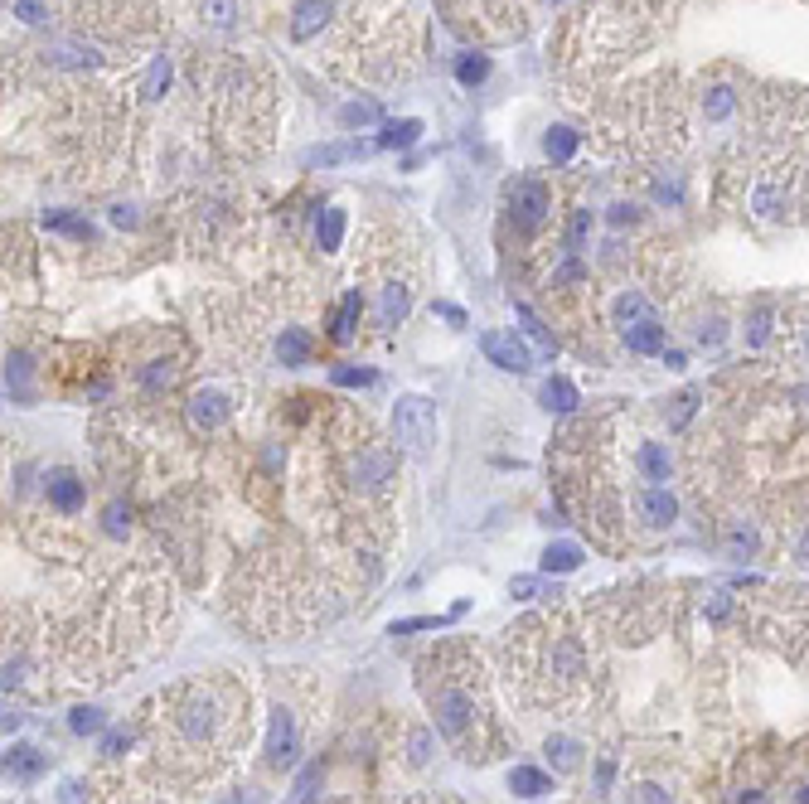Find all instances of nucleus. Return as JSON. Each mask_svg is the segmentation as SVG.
<instances>
[{"label":"nucleus","mask_w":809,"mask_h":804,"mask_svg":"<svg viewBox=\"0 0 809 804\" xmlns=\"http://www.w3.org/2000/svg\"><path fill=\"white\" fill-rule=\"evenodd\" d=\"M49 504H54L59 514H78L87 504V485L73 471H54L49 475Z\"/></svg>","instance_id":"11"},{"label":"nucleus","mask_w":809,"mask_h":804,"mask_svg":"<svg viewBox=\"0 0 809 804\" xmlns=\"http://www.w3.org/2000/svg\"><path fill=\"white\" fill-rule=\"evenodd\" d=\"M543 151H548V160L568 165L572 155H577V132H568V126H553V132L543 136Z\"/></svg>","instance_id":"26"},{"label":"nucleus","mask_w":809,"mask_h":804,"mask_svg":"<svg viewBox=\"0 0 809 804\" xmlns=\"http://www.w3.org/2000/svg\"><path fill=\"white\" fill-rule=\"evenodd\" d=\"M160 722L170 727V751H223L238 736H248V693H238V683L209 679V683H179L165 698Z\"/></svg>","instance_id":"2"},{"label":"nucleus","mask_w":809,"mask_h":804,"mask_svg":"<svg viewBox=\"0 0 809 804\" xmlns=\"http://www.w3.org/2000/svg\"><path fill=\"white\" fill-rule=\"evenodd\" d=\"M436 315H446L451 325H466V310H460V306H446V301H441V306H436Z\"/></svg>","instance_id":"49"},{"label":"nucleus","mask_w":809,"mask_h":804,"mask_svg":"<svg viewBox=\"0 0 809 804\" xmlns=\"http://www.w3.org/2000/svg\"><path fill=\"white\" fill-rule=\"evenodd\" d=\"M727 606H732V601H727V591H717L713 601H708V616H727Z\"/></svg>","instance_id":"51"},{"label":"nucleus","mask_w":809,"mask_h":804,"mask_svg":"<svg viewBox=\"0 0 809 804\" xmlns=\"http://www.w3.org/2000/svg\"><path fill=\"white\" fill-rule=\"evenodd\" d=\"M625 349L631 354H664V325L659 320H640V325H625Z\"/></svg>","instance_id":"16"},{"label":"nucleus","mask_w":809,"mask_h":804,"mask_svg":"<svg viewBox=\"0 0 809 804\" xmlns=\"http://www.w3.org/2000/svg\"><path fill=\"white\" fill-rule=\"evenodd\" d=\"M68 727L78 732V736H87V732H102V727H107V717H102V708H73Z\"/></svg>","instance_id":"33"},{"label":"nucleus","mask_w":809,"mask_h":804,"mask_svg":"<svg viewBox=\"0 0 809 804\" xmlns=\"http://www.w3.org/2000/svg\"><path fill=\"white\" fill-rule=\"evenodd\" d=\"M582 567V548L577 543H553L543 553V572H577Z\"/></svg>","instance_id":"23"},{"label":"nucleus","mask_w":809,"mask_h":804,"mask_svg":"<svg viewBox=\"0 0 809 804\" xmlns=\"http://www.w3.org/2000/svg\"><path fill=\"white\" fill-rule=\"evenodd\" d=\"M631 804H674V799H669V790H659V785H635Z\"/></svg>","instance_id":"42"},{"label":"nucleus","mask_w":809,"mask_h":804,"mask_svg":"<svg viewBox=\"0 0 809 804\" xmlns=\"http://www.w3.org/2000/svg\"><path fill=\"white\" fill-rule=\"evenodd\" d=\"M427 761H432V732L413 727L407 732V766H427Z\"/></svg>","instance_id":"29"},{"label":"nucleus","mask_w":809,"mask_h":804,"mask_svg":"<svg viewBox=\"0 0 809 804\" xmlns=\"http://www.w3.org/2000/svg\"><path fill=\"white\" fill-rule=\"evenodd\" d=\"M509 790L519 799H538V795H548L553 790V775H543V771H533V766H514L509 771Z\"/></svg>","instance_id":"20"},{"label":"nucleus","mask_w":809,"mask_h":804,"mask_svg":"<svg viewBox=\"0 0 809 804\" xmlns=\"http://www.w3.org/2000/svg\"><path fill=\"white\" fill-rule=\"evenodd\" d=\"M635 465H640V475H645L650 485H664V480H669V471H674L669 451H664L659 441H645V446L635 451Z\"/></svg>","instance_id":"18"},{"label":"nucleus","mask_w":809,"mask_h":804,"mask_svg":"<svg viewBox=\"0 0 809 804\" xmlns=\"http://www.w3.org/2000/svg\"><path fill=\"white\" fill-rule=\"evenodd\" d=\"M485 73H490V59H485V54H460V63H456V78H460V83H466V87H475Z\"/></svg>","instance_id":"30"},{"label":"nucleus","mask_w":809,"mask_h":804,"mask_svg":"<svg viewBox=\"0 0 809 804\" xmlns=\"http://www.w3.org/2000/svg\"><path fill=\"white\" fill-rule=\"evenodd\" d=\"M330 379H335L340 388H368V383L378 379V373H374V369H350V364H340L335 373H330Z\"/></svg>","instance_id":"39"},{"label":"nucleus","mask_w":809,"mask_h":804,"mask_svg":"<svg viewBox=\"0 0 809 804\" xmlns=\"http://www.w3.org/2000/svg\"><path fill=\"white\" fill-rule=\"evenodd\" d=\"M800 334H804V359H809V320H804V330H800Z\"/></svg>","instance_id":"53"},{"label":"nucleus","mask_w":809,"mask_h":804,"mask_svg":"<svg viewBox=\"0 0 809 804\" xmlns=\"http://www.w3.org/2000/svg\"><path fill=\"white\" fill-rule=\"evenodd\" d=\"M340 238H344V209H320V218H315V242H320V252H335L340 248Z\"/></svg>","instance_id":"22"},{"label":"nucleus","mask_w":809,"mask_h":804,"mask_svg":"<svg viewBox=\"0 0 809 804\" xmlns=\"http://www.w3.org/2000/svg\"><path fill=\"white\" fill-rule=\"evenodd\" d=\"M397 475V456L383 446H359V456L350 465V480L359 495H378V489H388V480Z\"/></svg>","instance_id":"7"},{"label":"nucleus","mask_w":809,"mask_h":804,"mask_svg":"<svg viewBox=\"0 0 809 804\" xmlns=\"http://www.w3.org/2000/svg\"><path fill=\"white\" fill-rule=\"evenodd\" d=\"M509 654H519V683L538 703H562L586 683V650L582 635L568 620L538 616L509 630Z\"/></svg>","instance_id":"3"},{"label":"nucleus","mask_w":809,"mask_h":804,"mask_svg":"<svg viewBox=\"0 0 809 804\" xmlns=\"http://www.w3.org/2000/svg\"><path fill=\"white\" fill-rule=\"evenodd\" d=\"M359 315H364V296H359V287L354 291H344V301H340V315H335V340L344 344V340H354V330H359Z\"/></svg>","instance_id":"21"},{"label":"nucleus","mask_w":809,"mask_h":804,"mask_svg":"<svg viewBox=\"0 0 809 804\" xmlns=\"http://www.w3.org/2000/svg\"><path fill=\"white\" fill-rule=\"evenodd\" d=\"M368 146H359V141H340V146H320V151H311L305 160L311 165H344V160H359Z\"/></svg>","instance_id":"25"},{"label":"nucleus","mask_w":809,"mask_h":804,"mask_svg":"<svg viewBox=\"0 0 809 804\" xmlns=\"http://www.w3.org/2000/svg\"><path fill=\"white\" fill-rule=\"evenodd\" d=\"M800 804H809V785H804V790H800Z\"/></svg>","instance_id":"54"},{"label":"nucleus","mask_w":809,"mask_h":804,"mask_svg":"<svg viewBox=\"0 0 809 804\" xmlns=\"http://www.w3.org/2000/svg\"><path fill=\"white\" fill-rule=\"evenodd\" d=\"M417 683L427 693V708L436 717V732L451 746H460L466 761H485L490 746L480 742L485 722V689H480V664L466 644H441L417 664Z\"/></svg>","instance_id":"1"},{"label":"nucleus","mask_w":809,"mask_h":804,"mask_svg":"<svg viewBox=\"0 0 809 804\" xmlns=\"http://www.w3.org/2000/svg\"><path fill=\"white\" fill-rule=\"evenodd\" d=\"M132 742H136V732H112L107 742H102V751H107V756L117 761V756H126V751H132Z\"/></svg>","instance_id":"43"},{"label":"nucleus","mask_w":809,"mask_h":804,"mask_svg":"<svg viewBox=\"0 0 809 804\" xmlns=\"http://www.w3.org/2000/svg\"><path fill=\"white\" fill-rule=\"evenodd\" d=\"M732 107H737V97H732V87H708V97H703V112H708L713 122H723V116H732Z\"/></svg>","instance_id":"31"},{"label":"nucleus","mask_w":809,"mask_h":804,"mask_svg":"<svg viewBox=\"0 0 809 804\" xmlns=\"http://www.w3.org/2000/svg\"><path fill=\"white\" fill-rule=\"evenodd\" d=\"M311 349H315V340L311 334H305L301 325H286L277 334V359L286 369H301V364H311Z\"/></svg>","instance_id":"14"},{"label":"nucleus","mask_w":809,"mask_h":804,"mask_svg":"<svg viewBox=\"0 0 809 804\" xmlns=\"http://www.w3.org/2000/svg\"><path fill=\"white\" fill-rule=\"evenodd\" d=\"M330 20V0H301L296 20H291V39H315Z\"/></svg>","instance_id":"17"},{"label":"nucleus","mask_w":809,"mask_h":804,"mask_svg":"<svg viewBox=\"0 0 809 804\" xmlns=\"http://www.w3.org/2000/svg\"><path fill=\"white\" fill-rule=\"evenodd\" d=\"M422 132H427V126H422L417 116H403V122H388V126H383L378 146H383V151H407V146H417V141H422Z\"/></svg>","instance_id":"19"},{"label":"nucleus","mask_w":809,"mask_h":804,"mask_svg":"<svg viewBox=\"0 0 809 804\" xmlns=\"http://www.w3.org/2000/svg\"><path fill=\"white\" fill-rule=\"evenodd\" d=\"M393 441H397V451L427 461L436 451V402L422 393L397 397L393 402Z\"/></svg>","instance_id":"4"},{"label":"nucleus","mask_w":809,"mask_h":804,"mask_svg":"<svg viewBox=\"0 0 809 804\" xmlns=\"http://www.w3.org/2000/svg\"><path fill=\"white\" fill-rule=\"evenodd\" d=\"M301 756V732H296V712L286 703L272 708V732H267V766L272 771H291Z\"/></svg>","instance_id":"6"},{"label":"nucleus","mask_w":809,"mask_h":804,"mask_svg":"<svg viewBox=\"0 0 809 804\" xmlns=\"http://www.w3.org/2000/svg\"><path fill=\"white\" fill-rule=\"evenodd\" d=\"M44 766H49V756L40 746H10L5 751V775L10 781H40Z\"/></svg>","instance_id":"13"},{"label":"nucleus","mask_w":809,"mask_h":804,"mask_svg":"<svg viewBox=\"0 0 809 804\" xmlns=\"http://www.w3.org/2000/svg\"><path fill=\"white\" fill-rule=\"evenodd\" d=\"M790 553H795V562H809V528H804L800 538H795V548H790Z\"/></svg>","instance_id":"50"},{"label":"nucleus","mask_w":809,"mask_h":804,"mask_svg":"<svg viewBox=\"0 0 809 804\" xmlns=\"http://www.w3.org/2000/svg\"><path fill=\"white\" fill-rule=\"evenodd\" d=\"M204 10H209V20L218 24V30H228V24H233V0H209Z\"/></svg>","instance_id":"44"},{"label":"nucleus","mask_w":809,"mask_h":804,"mask_svg":"<svg viewBox=\"0 0 809 804\" xmlns=\"http://www.w3.org/2000/svg\"><path fill=\"white\" fill-rule=\"evenodd\" d=\"M407 310H413V287H407V281H397V277L383 281V296H378V325H383V330L403 325Z\"/></svg>","instance_id":"12"},{"label":"nucleus","mask_w":809,"mask_h":804,"mask_svg":"<svg viewBox=\"0 0 809 804\" xmlns=\"http://www.w3.org/2000/svg\"><path fill=\"white\" fill-rule=\"evenodd\" d=\"M577 751H582V746H577L572 736H548V761H553L558 771H577V766H582Z\"/></svg>","instance_id":"27"},{"label":"nucleus","mask_w":809,"mask_h":804,"mask_svg":"<svg viewBox=\"0 0 809 804\" xmlns=\"http://www.w3.org/2000/svg\"><path fill=\"white\" fill-rule=\"evenodd\" d=\"M756 543H761V538H756V528L737 524V528L727 534V553H732V557H751V553H756Z\"/></svg>","instance_id":"34"},{"label":"nucleus","mask_w":809,"mask_h":804,"mask_svg":"<svg viewBox=\"0 0 809 804\" xmlns=\"http://www.w3.org/2000/svg\"><path fill=\"white\" fill-rule=\"evenodd\" d=\"M107 534H112V538L126 534V509H122V504H112V509H107Z\"/></svg>","instance_id":"46"},{"label":"nucleus","mask_w":809,"mask_h":804,"mask_svg":"<svg viewBox=\"0 0 809 804\" xmlns=\"http://www.w3.org/2000/svg\"><path fill=\"white\" fill-rule=\"evenodd\" d=\"M693 412H698V393H678V397H674V412H669V426H684Z\"/></svg>","instance_id":"41"},{"label":"nucleus","mask_w":809,"mask_h":804,"mask_svg":"<svg viewBox=\"0 0 809 804\" xmlns=\"http://www.w3.org/2000/svg\"><path fill=\"white\" fill-rule=\"evenodd\" d=\"M340 122H344V126H368V122H378V102H350V107L340 112Z\"/></svg>","instance_id":"38"},{"label":"nucleus","mask_w":809,"mask_h":804,"mask_svg":"<svg viewBox=\"0 0 809 804\" xmlns=\"http://www.w3.org/2000/svg\"><path fill=\"white\" fill-rule=\"evenodd\" d=\"M514 310H519V320H523V334H529V340H533L538 349H543V354H558V344H553V334L543 330V320H538L529 306H514Z\"/></svg>","instance_id":"28"},{"label":"nucleus","mask_w":809,"mask_h":804,"mask_svg":"<svg viewBox=\"0 0 809 804\" xmlns=\"http://www.w3.org/2000/svg\"><path fill=\"white\" fill-rule=\"evenodd\" d=\"M586 233H592V209H577L572 224H568V252H582Z\"/></svg>","instance_id":"36"},{"label":"nucleus","mask_w":809,"mask_h":804,"mask_svg":"<svg viewBox=\"0 0 809 804\" xmlns=\"http://www.w3.org/2000/svg\"><path fill=\"white\" fill-rule=\"evenodd\" d=\"M509 591L519 596V601H533V596H558V587H548V581H538V577H514Z\"/></svg>","instance_id":"37"},{"label":"nucleus","mask_w":809,"mask_h":804,"mask_svg":"<svg viewBox=\"0 0 809 804\" xmlns=\"http://www.w3.org/2000/svg\"><path fill=\"white\" fill-rule=\"evenodd\" d=\"M218 804H267V795L248 785V790H233V795H228V799H218Z\"/></svg>","instance_id":"45"},{"label":"nucleus","mask_w":809,"mask_h":804,"mask_svg":"<svg viewBox=\"0 0 809 804\" xmlns=\"http://www.w3.org/2000/svg\"><path fill=\"white\" fill-rule=\"evenodd\" d=\"M165 83H170V59H156V63H150V73H146V87H141V93H146V97H160Z\"/></svg>","instance_id":"40"},{"label":"nucleus","mask_w":809,"mask_h":804,"mask_svg":"<svg viewBox=\"0 0 809 804\" xmlns=\"http://www.w3.org/2000/svg\"><path fill=\"white\" fill-rule=\"evenodd\" d=\"M723 334H727V330H723V320H708V325L698 330V340H703V344H723Z\"/></svg>","instance_id":"48"},{"label":"nucleus","mask_w":809,"mask_h":804,"mask_svg":"<svg viewBox=\"0 0 809 804\" xmlns=\"http://www.w3.org/2000/svg\"><path fill=\"white\" fill-rule=\"evenodd\" d=\"M480 349H485V359H490L495 369H504V373H529V349H523L519 334H509V330H485V334H480Z\"/></svg>","instance_id":"8"},{"label":"nucleus","mask_w":809,"mask_h":804,"mask_svg":"<svg viewBox=\"0 0 809 804\" xmlns=\"http://www.w3.org/2000/svg\"><path fill=\"white\" fill-rule=\"evenodd\" d=\"M664 364H669V369H684V364H688L684 349H664Z\"/></svg>","instance_id":"52"},{"label":"nucleus","mask_w":809,"mask_h":804,"mask_svg":"<svg viewBox=\"0 0 809 804\" xmlns=\"http://www.w3.org/2000/svg\"><path fill=\"white\" fill-rule=\"evenodd\" d=\"M228 412H233V402H228V393H218V388H204V393L189 397V422H195L199 432H214V426H223Z\"/></svg>","instance_id":"9"},{"label":"nucleus","mask_w":809,"mask_h":804,"mask_svg":"<svg viewBox=\"0 0 809 804\" xmlns=\"http://www.w3.org/2000/svg\"><path fill=\"white\" fill-rule=\"evenodd\" d=\"M766 340H770V306L751 310V320H747V344H751V349H761Z\"/></svg>","instance_id":"35"},{"label":"nucleus","mask_w":809,"mask_h":804,"mask_svg":"<svg viewBox=\"0 0 809 804\" xmlns=\"http://www.w3.org/2000/svg\"><path fill=\"white\" fill-rule=\"evenodd\" d=\"M538 402H543V412H558V417H568V412H577L582 393H577V383H568V379H548L543 388H538Z\"/></svg>","instance_id":"15"},{"label":"nucleus","mask_w":809,"mask_h":804,"mask_svg":"<svg viewBox=\"0 0 809 804\" xmlns=\"http://www.w3.org/2000/svg\"><path fill=\"white\" fill-rule=\"evenodd\" d=\"M548 209H553V189H548L543 179H519V185L509 189V214H514V224H519L523 233L543 228Z\"/></svg>","instance_id":"5"},{"label":"nucleus","mask_w":809,"mask_h":804,"mask_svg":"<svg viewBox=\"0 0 809 804\" xmlns=\"http://www.w3.org/2000/svg\"><path fill=\"white\" fill-rule=\"evenodd\" d=\"M20 20H24V24H40V20H44V5H40V0H20Z\"/></svg>","instance_id":"47"},{"label":"nucleus","mask_w":809,"mask_h":804,"mask_svg":"<svg viewBox=\"0 0 809 804\" xmlns=\"http://www.w3.org/2000/svg\"><path fill=\"white\" fill-rule=\"evenodd\" d=\"M141 383H146V393H160V388H170V383H175V364H170V359H156V364L141 373Z\"/></svg>","instance_id":"32"},{"label":"nucleus","mask_w":809,"mask_h":804,"mask_svg":"<svg viewBox=\"0 0 809 804\" xmlns=\"http://www.w3.org/2000/svg\"><path fill=\"white\" fill-rule=\"evenodd\" d=\"M615 320H621V325H640V320H654V306L640 291H625L621 301H615Z\"/></svg>","instance_id":"24"},{"label":"nucleus","mask_w":809,"mask_h":804,"mask_svg":"<svg viewBox=\"0 0 809 804\" xmlns=\"http://www.w3.org/2000/svg\"><path fill=\"white\" fill-rule=\"evenodd\" d=\"M635 509H640V518H645L650 528H669L674 518H678V499H674L664 485H650V489H640Z\"/></svg>","instance_id":"10"}]
</instances>
